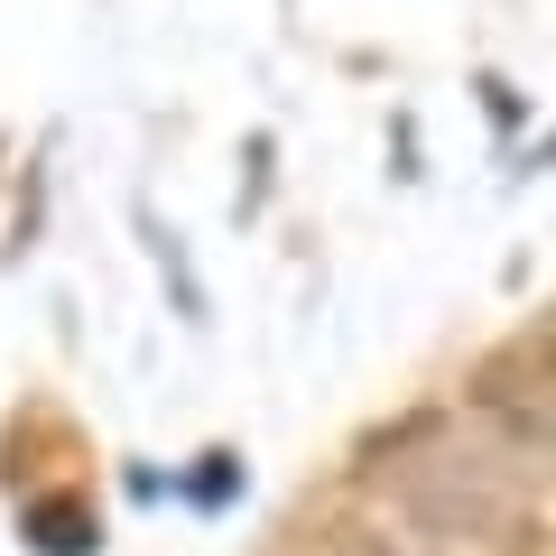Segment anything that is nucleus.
Returning <instances> with one entry per match:
<instances>
[{
  "label": "nucleus",
  "instance_id": "nucleus-1",
  "mask_svg": "<svg viewBox=\"0 0 556 556\" xmlns=\"http://www.w3.org/2000/svg\"><path fill=\"white\" fill-rule=\"evenodd\" d=\"M380 492L437 547H529V492L510 455L455 437V427H408L380 445Z\"/></svg>",
  "mask_w": 556,
  "mask_h": 556
}]
</instances>
